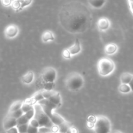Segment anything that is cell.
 I'll return each instance as SVG.
<instances>
[{
    "mask_svg": "<svg viewBox=\"0 0 133 133\" xmlns=\"http://www.w3.org/2000/svg\"><path fill=\"white\" fill-rule=\"evenodd\" d=\"M67 50L68 51L69 53L71 55V57H74V56L78 55L80 54L82 52V45L81 44L80 41L78 38L75 39V41L74 44L70 46L69 48H66Z\"/></svg>",
    "mask_w": 133,
    "mask_h": 133,
    "instance_id": "cell-9",
    "label": "cell"
},
{
    "mask_svg": "<svg viewBox=\"0 0 133 133\" xmlns=\"http://www.w3.org/2000/svg\"><path fill=\"white\" fill-rule=\"evenodd\" d=\"M133 77V74L129 72H125L121 75L120 81L122 84H129Z\"/></svg>",
    "mask_w": 133,
    "mask_h": 133,
    "instance_id": "cell-17",
    "label": "cell"
},
{
    "mask_svg": "<svg viewBox=\"0 0 133 133\" xmlns=\"http://www.w3.org/2000/svg\"><path fill=\"white\" fill-rule=\"evenodd\" d=\"M40 76L43 82L54 83L57 79V71L55 68L48 66L43 69Z\"/></svg>",
    "mask_w": 133,
    "mask_h": 133,
    "instance_id": "cell-6",
    "label": "cell"
},
{
    "mask_svg": "<svg viewBox=\"0 0 133 133\" xmlns=\"http://www.w3.org/2000/svg\"><path fill=\"white\" fill-rule=\"evenodd\" d=\"M130 10H131V12L133 14V0H128Z\"/></svg>",
    "mask_w": 133,
    "mask_h": 133,
    "instance_id": "cell-37",
    "label": "cell"
},
{
    "mask_svg": "<svg viewBox=\"0 0 133 133\" xmlns=\"http://www.w3.org/2000/svg\"><path fill=\"white\" fill-rule=\"evenodd\" d=\"M118 91L123 94H128L132 92L129 84H122V83H121L120 85L118 87Z\"/></svg>",
    "mask_w": 133,
    "mask_h": 133,
    "instance_id": "cell-19",
    "label": "cell"
},
{
    "mask_svg": "<svg viewBox=\"0 0 133 133\" xmlns=\"http://www.w3.org/2000/svg\"><path fill=\"white\" fill-rule=\"evenodd\" d=\"M35 109H34V107L32 108V109H31V110H29V111H28L27 112L25 113V116L27 117V118H28L29 119V121L31 120L32 118H34V116H35Z\"/></svg>",
    "mask_w": 133,
    "mask_h": 133,
    "instance_id": "cell-30",
    "label": "cell"
},
{
    "mask_svg": "<svg viewBox=\"0 0 133 133\" xmlns=\"http://www.w3.org/2000/svg\"><path fill=\"white\" fill-rule=\"evenodd\" d=\"M107 0H88V3L94 9H100L107 3Z\"/></svg>",
    "mask_w": 133,
    "mask_h": 133,
    "instance_id": "cell-14",
    "label": "cell"
},
{
    "mask_svg": "<svg viewBox=\"0 0 133 133\" xmlns=\"http://www.w3.org/2000/svg\"><path fill=\"white\" fill-rule=\"evenodd\" d=\"M29 123L31 125L33 126V127H36V128H40V125H39V123L35 118H32V119L29 121Z\"/></svg>",
    "mask_w": 133,
    "mask_h": 133,
    "instance_id": "cell-33",
    "label": "cell"
},
{
    "mask_svg": "<svg viewBox=\"0 0 133 133\" xmlns=\"http://www.w3.org/2000/svg\"><path fill=\"white\" fill-rule=\"evenodd\" d=\"M12 1H13V0H12Z\"/></svg>",
    "mask_w": 133,
    "mask_h": 133,
    "instance_id": "cell-41",
    "label": "cell"
},
{
    "mask_svg": "<svg viewBox=\"0 0 133 133\" xmlns=\"http://www.w3.org/2000/svg\"><path fill=\"white\" fill-rule=\"evenodd\" d=\"M21 1L22 0H13L11 4V6L16 11H19L21 6Z\"/></svg>",
    "mask_w": 133,
    "mask_h": 133,
    "instance_id": "cell-25",
    "label": "cell"
},
{
    "mask_svg": "<svg viewBox=\"0 0 133 133\" xmlns=\"http://www.w3.org/2000/svg\"><path fill=\"white\" fill-rule=\"evenodd\" d=\"M41 40L43 43H49L55 41V36L53 33V31L50 30H46L42 33L41 36Z\"/></svg>",
    "mask_w": 133,
    "mask_h": 133,
    "instance_id": "cell-13",
    "label": "cell"
},
{
    "mask_svg": "<svg viewBox=\"0 0 133 133\" xmlns=\"http://www.w3.org/2000/svg\"><path fill=\"white\" fill-rule=\"evenodd\" d=\"M56 91L54 90H45L43 89L42 90V93L43 97H44V99H48L49 97H51L53 94H55Z\"/></svg>",
    "mask_w": 133,
    "mask_h": 133,
    "instance_id": "cell-27",
    "label": "cell"
},
{
    "mask_svg": "<svg viewBox=\"0 0 133 133\" xmlns=\"http://www.w3.org/2000/svg\"><path fill=\"white\" fill-rule=\"evenodd\" d=\"M97 27L100 32H106L111 27V22L109 18L106 17H101L97 21Z\"/></svg>",
    "mask_w": 133,
    "mask_h": 133,
    "instance_id": "cell-8",
    "label": "cell"
},
{
    "mask_svg": "<svg viewBox=\"0 0 133 133\" xmlns=\"http://www.w3.org/2000/svg\"><path fill=\"white\" fill-rule=\"evenodd\" d=\"M60 25L73 35L83 34L90 28L93 20L92 13L83 3L71 1L64 3L58 14Z\"/></svg>",
    "mask_w": 133,
    "mask_h": 133,
    "instance_id": "cell-1",
    "label": "cell"
},
{
    "mask_svg": "<svg viewBox=\"0 0 133 133\" xmlns=\"http://www.w3.org/2000/svg\"><path fill=\"white\" fill-rule=\"evenodd\" d=\"M129 85L130 88H131V91L133 92V77H132V79H131V81H130V83H129Z\"/></svg>",
    "mask_w": 133,
    "mask_h": 133,
    "instance_id": "cell-38",
    "label": "cell"
},
{
    "mask_svg": "<svg viewBox=\"0 0 133 133\" xmlns=\"http://www.w3.org/2000/svg\"><path fill=\"white\" fill-rule=\"evenodd\" d=\"M3 128L5 131L12 128V127H16L17 126V119L12 117L9 114L5 116L3 119Z\"/></svg>",
    "mask_w": 133,
    "mask_h": 133,
    "instance_id": "cell-11",
    "label": "cell"
},
{
    "mask_svg": "<svg viewBox=\"0 0 133 133\" xmlns=\"http://www.w3.org/2000/svg\"><path fill=\"white\" fill-rule=\"evenodd\" d=\"M32 2H33V0H22L19 11L23 10L25 8L28 7L29 6H30L32 4Z\"/></svg>",
    "mask_w": 133,
    "mask_h": 133,
    "instance_id": "cell-24",
    "label": "cell"
},
{
    "mask_svg": "<svg viewBox=\"0 0 133 133\" xmlns=\"http://www.w3.org/2000/svg\"><path fill=\"white\" fill-rule=\"evenodd\" d=\"M23 101H16L10 105V108H9V113L13 112L14 111H16V110H19L22 107V105L23 104Z\"/></svg>",
    "mask_w": 133,
    "mask_h": 133,
    "instance_id": "cell-18",
    "label": "cell"
},
{
    "mask_svg": "<svg viewBox=\"0 0 133 133\" xmlns=\"http://www.w3.org/2000/svg\"><path fill=\"white\" fill-rule=\"evenodd\" d=\"M35 73L31 71V70H30V71H27L25 74H23L21 77L20 80L22 84H25V85H30V84L33 83V82L35 81Z\"/></svg>",
    "mask_w": 133,
    "mask_h": 133,
    "instance_id": "cell-10",
    "label": "cell"
},
{
    "mask_svg": "<svg viewBox=\"0 0 133 133\" xmlns=\"http://www.w3.org/2000/svg\"><path fill=\"white\" fill-rule=\"evenodd\" d=\"M49 101H50L52 103L55 105L58 108L61 107L62 105V97L59 92H55L54 94L48 99Z\"/></svg>",
    "mask_w": 133,
    "mask_h": 133,
    "instance_id": "cell-16",
    "label": "cell"
},
{
    "mask_svg": "<svg viewBox=\"0 0 133 133\" xmlns=\"http://www.w3.org/2000/svg\"><path fill=\"white\" fill-rule=\"evenodd\" d=\"M33 107L35 112L34 118L39 123L40 127H48L51 129L53 125H55L52 123L49 116L44 112L41 105H39L38 103H36Z\"/></svg>",
    "mask_w": 133,
    "mask_h": 133,
    "instance_id": "cell-4",
    "label": "cell"
},
{
    "mask_svg": "<svg viewBox=\"0 0 133 133\" xmlns=\"http://www.w3.org/2000/svg\"><path fill=\"white\" fill-rule=\"evenodd\" d=\"M32 107H33V106H32V105L27 103H26L25 101H23V104H22V107H21V109H22V111H23V113L25 114V113H26V112H27L28 111H29V110H31Z\"/></svg>",
    "mask_w": 133,
    "mask_h": 133,
    "instance_id": "cell-28",
    "label": "cell"
},
{
    "mask_svg": "<svg viewBox=\"0 0 133 133\" xmlns=\"http://www.w3.org/2000/svg\"><path fill=\"white\" fill-rule=\"evenodd\" d=\"M29 123V119L25 116V114L22 115V116L19 117V118L17 119V125H23V124H27V123Z\"/></svg>",
    "mask_w": 133,
    "mask_h": 133,
    "instance_id": "cell-23",
    "label": "cell"
},
{
    "mask_svg": "<svg viewBox=\"0 0 133 133\" xmlns=\"http://www.w3.org/2000/svg\"><path fill=\"white\" fill-rule=\"evenodd\" d=\"M19 33V28L17 25L10 24L4 31L5 36L8 39H13L18 36Z\"/></svg>",
    "mask_w": 133,
    "mask_h": 133,
    "instance_id": "cell-7",
    "label": "cell"
},
{
    "mask_svg": "<svg viewBox=\"0 0 133 133\" xmlns=\"http://www.w3.org/2000/svg\"><path fill=\"white\" fill-rule=\"evenodd\" d=\"M112 125L110 119L105 116H98L96 117L94 124L95 133H110Z\"/></svg>",
    "mask_w": 133,
    "mask_h": 133,
    "instance_id": "cell-5",
    "label": "cell"
},
{
    "mask_svg": "<svg viewBox=\"0 0 133 133\" xmlns=\"http://www.w3.org/2000/svg\"><path fill=\"white\" fill-rule=\"evenodd\" d=\"M38 133H53V132H51V131H47V132H39Z\"/></svg>",
    "mask_w": 133,
    "mask_h": 133,
    "instance_id": "cell-39",
    "label": "cell"
},
{
    "mask_svg": "<svg viewBox=\"0 0 133 133\" xmlns=\"http://www.w3.org/2000/svg\"><path fill=\"white\" fill-rule=\"evenodd\" d=\"M97 71L100 76L108 77L114 73L116 69V64L110 58L104 57L97 62Z\"/></svg>",
    "mask_w": 133,
    "mask_h": 133,
    "instance_id": "cell-3",
    "label": "cell"
},
{
    "mask_svg": "<svg viewBox=\"0 0 133 133\" xmlns=\"http://www.w3.org/2000/svg\"><path fill=\"white\" fill-rule=\"evenodd\" d=\"M8 114H9V115L11 116L12 117H13V118L17 119L18 118H19V117L22 116V115H23V114H24V113H23V112L22 111V109H19V110H16V111L13 112H11V113L8 112Z\"/></svg>",
    "mask_w": 133,
    "mask_h": 133,
    "instance_id": "cell-26",
    "label": "cell"
},
{
    "mask_svg": "<svg viewBox=\"0 0 133 133\" xmlns=\"http://www.w3.org/2000/svg\"><path fill=\"white\" fill-rule=\"evenodd\" d=\"M114 133H122V132H120V131H115V132H114Z\"/></svg>",
    "mask_w": 133,
    "mask_h": 133,
    "instance_id": "cell-40",
    "label": "cell"
},
{
    "mask_svg": "<svg viewBox=\"0 0 133 133\" xmlns=\"http://www.w3.org/2000/svg\"><path fill=\"white\" fill-rule=\"evenodd\" d=\"M64 84L68 90L71 92H78L84 87V77L79 73L73 71L67 75L64 80Z\"/></svg>",
    "mask_w": 133,
    "mask_h": 133,
    "instance_id": "cell-2",
    "label": "cell"
},
{
    "mask_svg": "<svg viewBox=\"0 0 133 133\" xmlns=\"http://www.w3.org/2000/svg\"><path fill=\"white\" fill-rule=\"evenodd\" d=\"M66 133H77V130L73 127H70Z\"/></svg>",
    "mask_w": 133,
    "mask_h": 133,
    "instance_id": "cell-36",
    "label": "cell"
},
{
    "mask_svg": "<svg viewBox=\"0 0 133 133\" xmlns=\"http://www.w3.org/2000/svg\"><path fill=\"white\" fill-rule=\"evenodd\" d=\"M49 118H50L51 121L53 123V125L57 126L60 125L61 124L63 123L64 122H66V120L61 115H59L57 113L55 112L54 111L51 114V116H49Z\"/></svg>",
    "mask_w": 133,
    "mask_h": 133,
    "instance_id": "cell-15",
    "label": "cell"
},
{
    "mask_svg": "<svg viewBox=\"0 0 133 133\" xmlns=\"http://www.w3.org/2000/svg\"><path fill=\"white\" fill-rule=\"evenodd\" d=\"M44 90H53L56 87L55 82L51 83V82H43L42 83Z\"/></svg>",
    "mask_w": 133,
    "mask_h": 133,
    "instance_id": "cell-21",
    "label": "cell"
},
{
    "mask_svg": "<svg viewBox=\"0 0 133 133\" xmlns=\"http://www.w3.org/2000/svg\"><path fill=\"white\" fill-rule=\"evenodd\" d=\"M38 132H39V128H36V127H33V126L31 125L29 123L27 133H38Z\"/></svg>",
    "mask_w": 133,
    "mask_h": 133,
    "instance_id": "cell-31",
    "label": "cell"
},
{
    "mask_svg": "<svg viewBox=\"0 0 133 133\" xmlns=\"http://www.w3.org/2000/svg\"><path fill=\"white\" fill-rule=\"evenodd\" d=\"M3 5L5 6H11V4L12 3V0H1Z\"/></svg>",
    "mask_w": 133,
    "mask_h": 133,
    "instance_id": "cell-34",
    "label": "cell"
},
{
    "mask_svg": "<svg viewBox=\"0 0 133 133\" xmlns=\"http://www.w3.org/2000/svg\"><path fill=\"white\" fill-rule=\"evenodd\" d=\"M28 125H29V123L17 125L16 127H17V129H18V132L19 133H27Z\"/></svg>",
    "mask_w": 133,
    "mask_h": 133,
    "instance_id": "cell-29",
    "label": "cell"
},
{
    "mask_svg": "<svg viewBox=\"0 0 133 133\" xmlns=\"http://www.w3.org/2000/svg\"><path fill=\"white\" fill-rule=\"evenodd\" d=\"M6 133H19L18 132V129H17L16 127H12V128L6 130Z\"/></svg>",
    "mask_w": 133,
    "mask_h": 133,
    "instance_id": "cell-35",
    "label": "cell"
},
{
    "mask_svg": "<svg viewBox=\"0 0 133 133\" xmlns=\"http://www.w3.org/2000/svg\"><path fill=\"white\" fill-rule=\"evenodd\" d=\"M70 127H71L70 125L66 121L63 123L58 126V132L59 133H66Z\"/></svg>",
    "mask_w": 133,
    "mask_h": 133,
    "instance_id": "cell-20",
    "label": "cell"
},
{
    "mask_svg": "<svg viewBox=\"0 0 133 133\" xmlns=\"http://www.w3.org/2000/svg\"><path fill=\"white\" fill-rule=\"evenodd\" d=\"M62 57L66 60H69L70 59V58H72V57H71V55H70V53H69L68 51L67 50V49H64L63 51H62Z\"/></svg>",
    "mask_w": 133,
    "mask_h": 133,
    "instance_id": "cell-32",
    "label": "cell"
},
{
    "mask_svg": "<svg viewBox=\"0 0 133 133\" xmlns=\"http://www.w3.org/2000/svg\"><path fill=\"white\" fill-rule=\"evenodd\" d=\"M118 49H119V48H118V45L115 43L111 42L105 45L104 51L107 55L111 56L115 55L118 51Z\"/></svg>",
    "mask_w": 133,
    "mask_h": 133,
    "instance_id": "cell-12",
    "label": "cell"
},
{
    "mask_svg": "<svg viewBox=\"0 0 133 133\" xmlns=\"http://www.w3.org/2000/svg\"><path fill=\"white\" fill-rule=\"evenodd\" d=\"M31 98L32 99V100H33L36 103H38L39 101H40L41 100L44 99V97H43L42 93V90L36 92V93L31 97Z\"/></svg>",
    "mask_w": 133,
    "mask_h": 133,
    "instance_id": "cell-22",
    "label": "cell"
}]
</instances>
